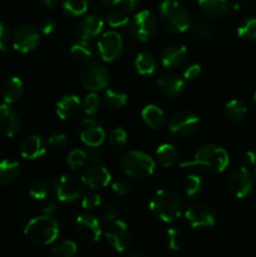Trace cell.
<instances>
[{
	"label": "cell",
	"instance_id": "cell-1",
	"mask_svg": "<svg viewBox=\"0 0 256 257\" xmlns=\"http://www.w3.org/2000/svg\"><path fill=\"white\" fill-rule=\"evenodd\" d=\"M230 165V156L227 151L218 145H205L198 148L193 155L192 161H185L180 165L182 171H191L197 168L206 175L222 173Z\"/></svg>",
	"mask_w": 256,
	"mask_h": 257
},
{
	"label": "cell",
	"instance_id": "cell-2",
	"mask_svg": "<svg viewBox=\"0 0 256 257\" xmlns=\"http://www.w3.org/2000/svg\"><path fill=\"white\" fill-rule=\"evenodd\" d=\"M150 210L158 220L166 223H172L181 217L183 202L177 192L168 188L158 190L151 196Z\"/></svg>",
	"mask_w": 256,
	"mask_h": 257
},
{
	"label": "cell",
	"instance_id": "cell-3",
	"mask_svg": "<svg viewBox=\"0 0 256 257\" xmlns=\"http://www.w3.org/2000/svg\"><path fill=\"white\" fill-rule=\"evenodd\" d=\"M161 25L170 33L180 34L191 27V14L187 8L177 0H163L158 9Z\"/></svg>",
	"mask_w": 256,
	"mask_h": 257
},
{
	"label": "cell",
	"instance_id": "cell-4",
	"mask_svg": "<svg viewBox=\"0 0 256 257\" xmlns=\"http://www.w3.org/2000/svg\"><path fill=\"white\" fill-rule=\"evenodd\" d=\"M24 236L34 245H52L59 237V223L50 215L37 216L27 223Z\"/></svg>",
	"mask_w": 256,
	"mask_h": 257
},
{
	"label": "cell",
	"instance_id": "cell-5",
	"mask_svg": "<svg viewBox=\"0 0 256 257\" xmlns=\"http://www.w3.org/2000/svg\"><path fill=\"white\" fill-rule=\"evenodd\" d=\"M119 167L128 177L145 180L155 173L156 162L142 151H130L120 157Z\"/></svg>",
	"mask_w": 256,
	"mask_h": 257
},
{
	"label": "cell",
	"instance_id": "cell-6",
	"mask_svg": "<svg viewBox=\"0 0 256 257\" xmlns=\"http://www.w3.org/2000/svg\"><path fill=\"white\" fill-rule=\"evenodd\" d=\"M80 82L87 89L98 92L104 89L109 84V72L104 64L92 60L85 63L80 70Z\"/></svg>",
	"mask_w": 256,
	"mask_h": 257
},
{
	"label": "cell",
	"instance_id": "cell-7",
	"mask_svg": "<svg viewBox=\"0 0 256 257\" xmlns=\"http://www.w3.org/2000/svg\"><path fill=\"white\" fill-rule=\"evenodd\" d=\"M105 241L109 243L110 247L115 252H124L131 245V233L128 226L124 221L115 218L113 221H108L103 230Z\"/></svg>",
	"mask_w": 256,
	"mask_h": 257
},
{
	"label": "cell",
	"instance_id": "cell-8",
	"mask_svg": "<svg viewBox=\"0 0 256 257\" xmlns=\"http://www.w3.org/2000/svg\"><path fill=\"white\" fill-rule=\"evenodd\" d=\"M157 30V18L150 10H141L130 23V33L138 42H147Z\"/></svg>",
	"mask_w": 256,
	"mask_h": 257
},
{
	"label": "cell",
	"instance_id": "cell-9",
	"mask_svg": "<svg viewBox=\"0 0 256 257\" xmlns=\"http://www.w3.org/2000/svg\"><path fill=\"white\" fill-rule=\"evenodd\" d=\"M97 50L100 59L104 62H114L122 55L124 50V40L119 33L114 30L103 33L97 43Z\"/></svg>",
	"mask_w": 256,
	"mask_h": 257
},
{
	"label": "cell",
	"instance_id": "cell-10",
	"mask_svg": "<svg viewBox=\"0 0 256 257\" xmlns=\"http://www.w3.org/2000/svg\"><path fill=\"white\" fill-rule=\"evenodd\" d=\"M185 218L188 225L196 230H206L215 226L216 213L206 203H195L186 210Z\"/></svg>",
	"mask_w": 256,
	"mask_h": 257
},
{
	"label": "cell",
	"instance_id": "cell-11",
	"mask_svg": "<svg viewBox=\"0 0 256 257\" xmlns=\"http://www.w3.org/2000/svg\"><path fill=\"white\" fill-rule=\"evenodd\" d=\"M200 127V118L188 110H182L173 115L168 122V132L176 137H188Z\"/></svg>",
	"mask_w": 256,
	"mask_h": 257
},
{
	"label": "cell",
	"instance_id": "cell-12",
	"mask_svg": "<svg viewBox=\"0 0 256 257\" xmlns=\"http://www.w3.org/2000/svg\"><path fill=\"white\" fill-rule=\"evenodd\" d=\"M82 181L74 176L63 175L54 181L53 192L55 198L60 202H73L82 196Z\"/></svg>",
	"mask_w": 256,
	"mask_h": 257
},
{
	"label": "cell",
	"instance_id": "cell-13",
	"mask_svg": "<svg viewBox=\"0 0 256 257\" xmlns=\"http://www.w3.org/2000/svg\"><path fill=\"white\" fill-rule=\"evenodd\" d=\"M228 190L237 198H245L252 192L253 178L250 170L243 166L231 171L227 180Z\"/></svg>",
	"mask_w": 256,
	"mask_h": 257
},
{
	"label": "cell",
	"instance_id": "cell-14",
	"mask_svg": "<svg viewBox=\"0 0 256 257\" xmlns=\"http://www.w3.org/2000/svg\"><path fill=\"white\" fill-rule=\"evenodd\" d=\"M75 232L83 242L94 243L99 241L102 235L100 222L90 213H82L75 218Z\"/></svg>",
	"mask_w": 256,
	"mask_h": 257
},
{
	"label": "cell",
	"instance_id": "cell-15",
	"mask_svg": "<svg viewBox=\"0 0 256 257\" xmlns=\"http://www.w3.org/2000/svg\"><path fill=\"white\" fill-rule=\"evenodd\" d=\"M40 43V35L32 25H22L12 35V44L20 53H30L37 49Z\"/></svg>",
	"mask_w": 256,
	"mask_h": 257
},
{
	"label": "cell",
	"instance_id": "cell-16",
	"mask_svg": "<svg viewBox=\"0 0 256 257\" xmlns=\"http://www.w3.org/2000/svg\"><path fill=\"white\" fill-rule=\"evenodd\" d=\"M80 141L89 148H98L105 140V132L99 122L93 118H85L79 125Z\"/></svg>",
	"mask_w": 256,
	"mask_h": 257
},
{
	"label": "cell",
	"instance_id": "cell-17",
	"mask_svg": "<svg viewBox=\"0 0 256 257\" xmlns=\"http://www.w3.org/2000/svg\"><path fill=\"white\" fill-rule=\"evenodd\" d=\"M110 178H112V176H110L109 171L107 168L100 165H93L88 167L87 170H84L80 181L89 190L94 191L107 187L110 182Z\"/></svg>",
	"mask_w": 256,
	"mask_h": 257
},
{
	"label": "cell",
	"instance_id": "cell-18",
	"mask_svg": "<svg viewBox=\"0 0 256 257\" xmlns=\"http://www.w3.org/2000/svg\"><path fill=\"white\" fill-rule=\"evenodd\" d=\"M22 120L19 114L8 103L0 104V135L12 138L19 132Z\"/></svg>",
	"mask_w": 256,
	"mask_h": 257
},
{
	"label": "cell",
	"instance_id": "cell-19",
	"mask_svg": "<svg viewBox=\"0 0 256 257\" xmlns=\"http://www.w3.org/2000/svg\"><path fill=\"white\" fill-rule=\"evenodd\" d=\"M47 150L45 140L39 135H29L22 140L19 145L20 156L25 160H38L42 157Z\"/></svg>",
	"mask_w": 256,
	"mask_h": 257
},
{
	"label": "cell",
	"instance_id": "cell-20",
	"mask_svg": "<svg viewBox=\"0 0 256 257\" xmlns=\"http://www.w3.org/2000/svg\"><path fill=\"white\" fill-rule=\"evenodd\" d=\"M158 90L167 98H176L185 92L186 80L176 73H168L162 75L157 82Z\"/></svg>",
	"mask_w": 256,
	"mask_h": 257
},
{
	"label": "cell",
	"instance_id": "cell-21",
	"mask_svg": "<svg viewBox=\"0 0 256 257\" xmlns=\"http://www.w3.org/2000/svg\"><path fill=\"white\" fill-rule=\"evenodd\" d=\"M187 48L178 43L167 45L161 53V63L165 68H178L187 59Z\"/></svg>",
	"mask_w": 256,
	"mask_h": 257
},
{
	"label": "cell",
	"instance_id": "cell-22",
	"mask_svg": "<svg viewBox=\"0 0 256 257\" xmlns=\"http://www.w3.org/2000/svg\"><path fill=\"white\" fill-rule=\"evenodd\" d=\"M103 20L98 15H88L80 19L75 27V33L82 40L94 39L102 33Z\"/></svg>",
	"mask_w": 256,
	"mask_h": 257
},
{
	"label": "cell",
	"instance_id": "cell-23",
	"mask_svg": "<svg viewBox=\"0 0 256 257\" xmlns=\"http://www.w3.org/2000/svg\"><path fill=\"white\" fill-rule=\"evenodd\" d=\"M80 108H82V102L78 95L65 94L55 104V112L60 119L67 120L75 117L79 113Z\"/></svg>",
	"mask_w": 256,
	"mask_h": 257
},
{
	"label": "cell",
	"instance_id": "cell-24",
	"mask_svg": "<svg viewBox=\"0 0 256 257\" xmlns=\"http://www.w3.org/2000/svg\"><path fill=\"white\" fill-rule=\"evenodd\" d=\"M24 93V83L19 77H10L2 87L3 100L8 104L18 102Z\"/></svg>",
	"mask_w": 256,
	"mask_h": 257
},
{
	"label": "cell",
	"instance_id": "cell-25",
	"mask_svg": "<svg viewBox=\"0 0 256 257\" xmlns=\"http://www.w3.org/2000/svg\"><path fill=\"white\" fill-rule=\"evenodd\" d=\"M142 119L152 130H161L166 124V114L158 105L147 104L141 112Z\"/></svg>",
	"mask_w": 256,
	"mask_h": 257
},
{
	"label": "cell",
	"instance_id": "cell-26",
	"mask_svg": "<svg viewBox=\"0 0 256 257\" xmlns=\"http://www.w3.org/2000/svg\"><path fill=\"white\" fill-rule=\"evenodd\" d=\"M201 12L210 18H220L230 10L228 0H198Z\"/></svg>",
	"mask_w": 256,
	"mask_h": 257
},
{
	"label": "cell",
	"instance_id": "cell-27",
	"mask_svg": "<svg viewBox=\"0 0 256 257\" xmlns=\"http://www.w3.org/2000/svg\"><path fill=\"white\" fill-rule=\"evenodd\" d=\"M135 68L141 75L150 77V75L155 74L156 70H157V59L152 53L143 50L136 55Z\"/></svg>",
	"mask_w": 256,
	"mask_h": 257
},
{
	"label": "cell",
	"instance_id": "cell-28",
	"mask_svg": "<svg viewBox=\"0 0 256 257\" xmlns=\"http://www.w3.org/2000/svg\"><path fill=\"white\" fill-rule=\"evenodd\" d=\"M156 157H157L158 162L162 167L171 168L178 162L180 153H178L177 148L173 145L162 143V145L158 146L157 151H156Z\"/></svg>",
	"mask_w": 256,
	"mask_h": 257
},
{
	"label": "cell",
	"instance_id": "cell-29",
	"mask_svg": "<svg viewBox=\"0 0 256 257\" xmlns=\"http://www.w3.org/2000/svg\"><path fill=\"white\" fill-rule=\"evenodd\" d=\"M20 176V165L14 160L0 161V186L15 182Z\"/></svg>",
	"mask_w": 256,
	"mask_h": 257
},
{
	"label": "cell",
	"instance_id": "cell-30",
	"mask_svg": "<svg viewBox=\"0 0 256 257\" xmlns=\"http://www.w3.org/2000/svg\"><path fill=\"white\" fill-rule=\"evenodd\" d=\"M223 113L227 119L232 120V122H240L247 114V107L241 100L231 99L223 107Z\"/></svg>",
	"mask_w": 256,
	"mask_h": 257
},
{
	"label": "cell",
	"instance_id": "cell-31",
	"mask_svg": "<svg viewBox=\"0 0 256 257\" xmlns=\"http://www.w3.org/2000/svg\"><path fill=\"white\" fill-rule=\"evenodd\" d=\"M127 100L128 95L127 93L123 92V90L114 89V88H110V89L105 90L104 102L108 107L113 108V109H118V108L124 107Z\"/></svg>",
	"mask_w": 256,
	"mask_h": 257
},
{
	"label": "cell",
	"instance_id": "cell-32",
	"mask_svg": "<svg viewBox=\"0 0 256 257\" xmlns=\"http://www.w3.org/2000/svg\"><path fill=\"white\" fill-rule=\"evenodd\" d=\"M237 35L246 42H256V18H247L237 27Z\"/></svg>",
	"mask_w": 256,
	"mask_h": 257
},
{
	"label": "cell",
	"instance_id": "cell-33",
	"mask_svg": "<svg viewBox=\"0 0 256 257\" xmlns=\"http://www.w3.org/2000/svg\"><path fill=\"white\" fill-rule=\"evenodd\" d=\"M203 181L197 175H188L182 182V190L187 197H195L202 191Z\"/></svg>",
	"mask_w": 256,
	"mask_h": 257
},
{
	"label": "cell",
	"instance_id": "cell-34",
	"mask_svg": "<svg viewBox=\"0 0 256 257\" xmlns=\"http://www.w3.org/2000/svg\"><path fill=\"white\" fill-rule=\"evenodd\" d=\"M185 243V235L177 227H170L166 232V245L171 251H178Z\"/></svg>",
	"mask_w": 256,
	"mask_h": 257
},
{
	"label": "cell",
	"instance_id": "cell-35",
	"mask_svg": "<svg viewBox=\"0 0 256 257\" xmlns=\"http://www.w3.org/2000/svg\"><path fill=\"white\" fill-rule=\"evenodd\" d=\"M88 10L87 0H64L63 3V12L68 17H80Z\"/></svg>",
	"mask_w": 256,
	"mask_h": 257
},
{
	"label": "cell",
	"instance_id": "cell-36",
	"mask_svg": "<svg viewBox=\"0 0 256 257\" xmlns=\"http://www.w3.org/2000/svg\"><path fill=\"white\" fill-rule=\"evenodd\" d=\"M28 193L33 200L43 201L49 196V185L44 180H34L28 187Z\"/></svg>",
	"mask_w": 256,
	"mask_h": 257
},
{
	"label": "cell",
	"instance_id": "cell-37",
	"mask_svg": "<svg viewBox=\"0 0 256 257\" xmlns=\"http://www.w3.org/2000/svg\"><path fill=\"white\" fill-rule=\"evenodd\" d=\"M108 143L113 151H123L127 146V132L120 127L114 128L108 137Z\"/></svg>",
	"mask_w": 256,
	"mask_h": 257
},
{
	"label": "cell",
	"instance_id": "cell-38",
	"mask_svg": "<svg viewBox=\"0 0 256 257\" xmlns=\"http://www.w3.org/2000/svg\"><path fill=\"white\" fill-rule=\"evenodd\" d=\"M50 253H52L53 256L73 257L78 253V248L74 241L65 240V241H62L60 243H58V245H55L54 247H52Z\"/></svg>",
	"mask_w": 256,
	"mask_h": 257
},
{
	"label": "cell",
	"instance_id": "cell-39",
	"mask_svg": "<svg viewBox=\"0 0 256 257\" xmlns=\"http://www.w3.org/2000/svg\"><path fill=\"white\" fill-rule=\"evenodd\" d=\"M92 49L87 40H78L70 47V55L78 60H88L92 57Z\"/></svg>",
	"mask_w": 256,
	"mask_h": 257
},
{
	"label": "cell",
	"instance_id": "cell-40",
	"mask_svg": "<svg viewBox=\"0 0 256 257\" xmlns=\"http://www.w3.org/2000/svg\"><path fill=\"white\" fill-rule=\"evenodd\" d=\"M191 29H192L193 34L201 40H210L213 37V30L207 23L202 22V20H192L191 22Z\"/></svg>",
	"mask_w": 256,
	"mask_h": 257
},
{
	"label": "cell",
	"instance_id": "cell-41",
	"mask_svg": "<svg viewBox=\"0 0 256 257\" xmlns=\"http://www.w3.org/2000/svg\"><path fill=\"white\" fill-rule=\"evenodd\" d=\"M88 161L87 152L83 150H79V148H75V150H72L69 152L67 157V163L69 165V167L72 170H78V168L84 167V165Z\"/></svg>",
	"mask_w": 256,
	"mask_h": 257
},
{
	"label": "cell",
	"instance_id": "cell-42",
	"mask_svg": "<svg viewBox=\"0 0 256 257\" xmlns=\"http://www.w3.org/2000/svg\"><path fill=\"white\" fill-rule=\"evenodd\" d=\"M128 22H130V18L127 13L120 9H112L107 14V23L112 28H122L128 24Z\"/></svg>",
	"mask_w": 256,
	"mask_h": 257
},
{
	"label": "cell",
	"instance_id": "cell-43",
	"mask_svg": "<svg viewBox=\"0 0 256 257\" xmlns=\"http://www.w3.org/2000/svg\"><path fill=\"white\" fill-rule=\"evenodd\" d=\"M82 108L84 113L89 117L94 115L100 108V99L95 93H89L85 95V98L82 102Z\"/></svg>",
	"mask_w": 256,
	"mask_h": 257
},
{
	"label": "cell",
	"instance_id": "cell-44",
	"mask_svg": "<svg viewBox=\"0 0 256 257\" xmlns=\"http://www.w3.org/2000/svg\"><path fill=\"white\" fill-rule=\"evenodd\" d=\"M100 205H102V198L98 193H88L82 198V207L87 211L95 210Z\"/></svg>",
	"mask_w": 256,
	"mask_h": 257
},
{
	"label": "cell",
	"instance_id": "cell-45",
	"mask_svg": "<svg viewBox=\"0 0 256 257\" xmlns=\"http://www.w3.org/2000/svg\"><path fill=\"white\" fill-rule=\"evenodd\" d=\"M112 190L114 191L117 195L125 196L132 191V183L127 178H118L112 183Z\"/></svg>",
	"mask_w": 256,
	"mask_h": 257
},
{
	"label": "cell",
	"instance_id": "cell-46",
	"mask_svg": "<svg viewBox=\"0 0 256 257\" xmlns=\"http://www.w3.org/2000/svg\"><path fill=\"white\" fill-rule=\"evenodd\" d=\"M10 40H12V33L9 27L5 23L0 22V52H8Z\"/></svg>",
	"mask_w": 256,
	"mask_h": 257
},
{
	"label": "cell",
	"instance_id": "cell-47",
	"mask_svg": "<svg viewBox=\"0 0 256 257\" xmlns=\"http://www.w3.org/2000/svg\"><path fill=\"white\" fill-rule=\"evenodd\" d=\"M48 145L53 150H63L68 145V138L64 133H55V135H52L49 137Z\"/></svg>",
	"mask_w": 256,
	"mask_h": 257
},
{
	"label": "cell",
	"instance_id": "cell-48",
	"mask_svg": "<svg viewBox=\"0 0 256 257\" xmlns=\"http://www.w3.org/2000/svg\"><path fill=\"white\" fill-rule=\"evenodd\" d=\"M58 208H59V205L57 202V198H53L48 196L47 198L43 200V205L40 210H42V212L44 215H53V213L57 212Z\"/></svg>",
	"mask_w": 256,
	"mask_h": 257
},
{
	"label": "cell",
	"instance_id": "cell-49",
	"mask_svg": "<svg viewBox=\"0 0 256 257\" xmlns=\"http://www.w3.org/2000/svg\"><path fill=\"white\" fill-rule=\"evenodd\" d=\"M201 74V65L200 64H191L183 72V78L185 80H193Z\"/></svg>",
	"mask_w": 256,
	"mask_h": 257
},
{
	"label": "cell",
	"instance_id": "cell-50",
	"mask_svg": "<svg viewBox=\"0 0 256 257\" xmlns=\"http://www.w3.org/2000/svg\"><path fill=\"white\" fill-rule=\"evenodd\" d=\"M103 220L105 221V222H108V221H113L115 220V218H118V216H119V210H118V207L115 205H108L107 207L103 210Z\"/></svg>",
	"mask_w": 256,
	"mask_h": 257
},
{
	"label": "cell",
	"instance_id": "cell-51",
	"mask_svg": "<svg viewBox=\"0 0 256 257\" xmlns=\"http://www.w3.org/2000/svg\"><path fill=\"white\" fill-rule=\"evenodd\" d=\"M55 27H57V24H55L54 20L50 19V18H45V19H43L39 24L40 32H42L44 35L52 34V33L55 30Z\"/></svg>",
	"mask_w": 256,
	"mask_h": 257
},
{
	"label": "cell",
	"instance_id": "cell-52",
	"mask_svg": "<svg viewBox=\"0 0 256 257\" xmlns=\"http://www.w3.org/2000/svg\"><path fill=\"white\" fill-rule=\"evenodd\" d=\"M87 156L88 161L92 162L93 165H100V163L103 162V160H104V158H103V155L97 150V148H90L87 152Z\"/></svg>",
	"mask_w": 256,
	"mask_h": 257
},
{
	"label": "cell",
	"instance_id": "cell-53",
	"mask_svg": "<svg viewBox=\"0 0 256 257\" xmlns=\"http://www.w3.org/2000/svg\"><path fill=\"white\" fill-rule=\"evenodd\" d=\"M242 166L246 168H255L256 166V155L251 151L246 152L245 155L242 156Z\"/></svg>",
	"mask_w": 256,
	"mask_h": 257
},
{
	"label": "cell",
	"instance_id": "cell-54",
	"mask_svg": "<svg viewBox=\"0 0 256 257\" xmlns=\"http://www.w3.org/2000/svg\"><path fill=\"white\" fill-rule=\"evenodd\" d=\"M120 4L123 5V8H124L125 12L132 13V12H135L138 7H140V0H122V3H120Z\"/></svg>",
	"mask_w": 256,
	"mask_h": 257
},
{
	"label": "cell",
	"instance_id": "cell-55",
	"mask_svg": "<svg viewBox=\"0 0 256 257\" xmlns=\"http://www.w3.org/2000/svg\"><path fill=\"white\" fill-rule=\"evenodd\" d=\"M38 3L47 9H53L57 5L58 0H38Z\"/></svg>",
	"mask_w": 256,
	"mask_h": 257
},
{
	"label": "cell",
	"instance_id": "cell-56",
	"mask_svg": "<svg viewBox=\"0 0 256 257\" xmlns=\"http://www.w3.org/2000/svg\"><path fill=\"white\" fill-rule=\"evenodd\" d=\"M120 3H122V0H100V4L105 8H114Z\"/></svg>",
	"mask_w": 256,
	"mask_h": 257
},
{
	"label": "cell",
	"instance_id": "cell-57",
	"mask_svg": "<svg viewBox=\"0 0 256 257\" xmlns=\"http://www.w3.org/2000/svg\"><path fill=\"white\" fill-rule=\"evenodd\" d=\"M132 257H138V256H142V257H147V255H146V253H142V252H135V253H132V255H131Z\"/></svg>",
	"mask_w": 256,
	"mask_h": 257
},
{
	"label": "cell",
	"instance_id": "cell-58",
	"mask_svg": "<svg viewBox=\"0 0 256 257\" xmlns=\"http://www.w3.org/2000/svg\"><path fill=\"white\" fill-rule=\"evenodd\" d=\"M252 103H253V105L256 107V90L253 92V95H252Z\"/></svg>",
	"mask_w": 256,
	"mask_h": 257
},
{
	"label": "cell",
	"instance_id": "cell-59",
	"mask_svg": "<svg viewBox=\"0 0 256 257\" xmlns=\"http://www.w3.org/2000/svg\"><path fill=\"white\" fill-rule=\"evenodd\" d=\"M255 177H256V166H255Z\"/></svg>",
	"mask_w": 256,
	"mask_h": 257
},
{
	"label": "cell",
	"instance_id": "cell-60",
	"mask_svg": "<svg viewBox=\"0 0 256 257\" xmlns=\"http://www.w3.org/2000/svg\"><path fill=\"white\" fill-rule=\"evenodd\" d=\"M0 72H2V64H0Z\"/></svg>",
	"mask_w": 256,
	"mask_h": 257
},
{
	"label": "cell",
	"instance_id": "cell-61",
	"mask_svg": "<svg viewBox=\"0 0 256 257\" xmlns=\"http://www.w3.org/2000/svg\"><path fill=\"white\" fill-rule=\"evenodd\" d=\"M255 5H256V0H255Z\"/></svg>",
	"mask_w": 256,
	"mask_h": 257
}]
</instances>
